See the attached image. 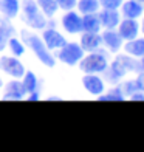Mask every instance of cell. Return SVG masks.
<instances>
[{"instance_id": "1", "label": "cell", "mask_w": 144, "mask_h": 152, "mask_svg": "<svg viewBox=\"0 0 144 152\" xmlns=\"http://www.w3.org/2000/svg\"><path fill=\"white\" fill-rule=\"evenodd\" d=\"M19 37L23 40L25 47L34 54L40 64L47 68H54L56 67V56L54 53L45 45L44 39L40 37V34H37V31H33L30 28H20L19 30Z\"/></svg>"}, {"instance_id": "2", "label": "cell", "mask_w": 144, "mask_h": 152, "mask_svg": "<svg viewBox=\"0 0 144 152\" xmlns=\"http://www.w3.org/2000/svg\"><path fill=\"white\" fill-rule=\"evenodd\" d=\"M20 20L23 22L26 28L33 31H42L48 25V19L42 14V11L39 10L36 0H25L20 5Z\"/></svg>"}, {"instance_id": "3", "label": "cell", "mask_w": 144, "mask_h": 152, "mask_svg": "<svg viewBox=\"0 0 144 152\" xmlns=\"http://www.w3.org/2000/svg\"><path fill=\"white\" fill-rule=\"evenodd\" d=\"M108 62H110V56L105 50H99L85 53L84 58L79 61L78 68L82 73H95V75H102L107 68Z\"/></svg>"}, {"instance_id": "4", "label": "cell", "mask_w": 144, "mask_h": 152, "mask_svg": "<svg viewBox=\"0 0 144 152\" xmlns=\"http://www.w3.org/2000/svg\"><path fill=\"white\" fill-rule=\"evenodd\" d=\"M85 51L82 50V47L79 45V42L76 40H67V42L54 51L56 61H60L62 64L68 65V67H74L79 64V61L84 58Z\"/></svg>"}, {"instance_id": "5", "label": "cell", "mask_w": 144, "mask_h": 152, "mask_svg": "<svg viewBox=\"0 0 144 152\" xmlns=\"http://www.w3.org/2000/svg\"><path fill=\"white\" fill-rule=\"evenodd\" d=\"M25 65L20 61V58L12 56V54H2L0 56V72L9 78L20 79L25 73Z\"/></svg>"}, {"instance_id": "6", "label": "cell", "mask_w": 144, "mask_h": 152, "mask_svg": "<svg viewBox=\"0 0 144 152\" xmlns=\"http://www.w3.org/2000/svg\"><path fill=\"white\" fill-rule=\"evenodd\" d=\"M59 23L62 26V30L67 34H70V36H79V34L84 31L82 30V14L76 10L64 11Z\"/></svg>"}, {"instance_id": "7", "label": "cell", "mask_w": 144, "mask_h": 152, "mask_svg": "<svg viewBox=\"0 0 144 152\" xmlns=\"http://www.w3.org/2000/svg\"><path fill=\"white\" fill-rule=\"evenodd\" d=\"M81 86L88 95L95 96V98H98L99 95H102L107 88L104 78L101 75H95V73H82Z\"/></svg>"}, {"instance_id": "8", "label": "cell", "mask_w": 144, "mask_h": 152, "mask_svg": "<svg viewBox=\"0 0 144 152\" xmlns=\"http://www.w3.org/2000/svg\"><path fill=\"white\" fill-rule=\"evenodd\" d=\"M101 39H102V48L108 54H116L122 51V45L124 40L119 36V33L115 30H102L101 31Z\"/></svg>"}, {"instance_id": "9", "label": "cell", "mask_w": 144, "mask_h": 152, "mask_svg": "<svg viewBox=\"0 0 144 152\" xmlns=\"http://www.w3.org/2000/svg\"><path fill=\"white\" fill-rule=\"evenodd\" d=\"M40 37L44 39L45 45L50 48L53 53L56 50H59V48L67 42V37L56 28V26H48V25L40 31Z\"/></svg>"}, {"instance_id": "10", "label": "cell", "mask_w": 144, "mask_h": 152, "mask_svg": "<svg viewBox=\"0 0 144 152\" xmlns=\"http://www.w3.org/2000/svg\"><path fill=\"white\" fill-rule=\"evenodd\" d=\"M101 76L104 78L105 84H108V86H116V84H119V82L126 78L127 73H126L124 68H122V65L118 62V59L112 58L110 62H108V65H107V68L104 70V73H102Z\"/></svg>"}, {"instance_id": "11", "label": "cell", "mask_w": 144, "mask_h": 152, "mask_svg": "<svg viewBox=\"0 0 144 152\" xmlns=\"http://www.w3.org/2000/svg\"><path fill=\"white\" fill-rule=\"evenodd\" d=\"M25 88L22 86V81L11 78V81L5 82L3 88H2V99H8V101H22L25 99Z\"/></svg>"}, {"instance_id": "12", "label": "cell", "mask_w": 144, "mask_h": 152, "mask_svg": "<svg viewBox=\"0 0 144 152\" xmlns=\"http://www.w3.org/2000/svg\"><path fill=\"white\" fill-rule=\"evenodd\" d=\"M116 31L119 33V36L122 37V40H132L135 37H138L141 34L140 30V20L138 19H127L122 17L119 25L116 26Z\"/></svg>"}, {"instance_id": "13", "label": "cell", "mask_w": 144, "mask_h": 152, "mask_svg": "<svg viewBox=\"0 0 144 152\" xmlns=\"http://www.w3.org/2000/svg\"><path fill=\"white\" fill-rule=\"evenodd\" d=\"M79 45L82 47V50L85 53L96 51L102 48V39H101V33H90V31H82L79 34Z\"/></svg>"}, {"instance_id": "14", "label": "cell", "mask_w": 144, "mask_h": 152, "mask_svg": "<svg viewBox=\"0 0 144 152\" xmlns=\"http://www.w3.org/2000/svg\"><path fill=\"white\" fill-rule=\"evenodd\" d=\"M98 16H99V20H101L102 30H115L116 26L119 25L121 19H122L119 10H104V8H101L98 11Z\"/></svg>"}, {"instance_id": "15", "label": "cell", "mask_w": 144, "mask_h": 152, "mask_svg": "<svg viewBox=\"0 0 144 152\" xmlns=\"http://www.w3.org/2000/svg\"><path fill=\"white\" fill-rule=\"evenodd\" d=\"M119 12L122 17L140 20L144 16V6L138 0H122V3L119 6Z\"/></svg>"}, {"instance_id": "16", "label": "cell", "mask_w": 144, "mask_h": 152, "mask_svg": "<svg viewBox=\"0 0 144 152\" xmlns=\"http://www.w3.org/2000/svg\"><path fill=\"white\" fill-rule=\"evenodd\" d=\"M113 58L118 59V62L122 65V68L126 70L127 75H136L138 72H141V64H140V59L138 58H133V56H130V54L124 53V51H119V53H116L113 54Z\"/></svg>"}, {"instance_id": "17", "label": "cell", "mask_w": 144, "mask_h": 152, "mask_svg": "<svg viewBox=\"0 0 144 152\" xmlns=\"http://www.w3.org/2000/svg\"><path fill=\"white\" fill-rule=\"evenodd\" d=\"M122 51L138 59L143 58L144 56V36H138L132 40H126L124 45H122Z\"/></svg>"}, {"instance_id": "18", "label": "cell", "mask_w": 144, "mask_h": 152, "mask_svg": "<svg viewBox=\"0 0 144 152\" xmlns=\"http://www.w3.org/2000/svg\"><path fill=\"white\" fill-rule=\"evenodd\" d=\"M20 5L19 0H0V14L14 20L20 14Z\"/></svg>"}, {"instance_id": "19", "label": "cell", "mask_w": 144, "mask_h": 152, "mask_svg": "<svg viewBox=\"0 0 144 152\" xmlns=\"http://www.w3.org/2000/svg\"><path fill=\"white\" fill-rule=\"evenodd\" d=\"M82 30L90 33H101L102 25L98 12H90V14H82Z\"/></svg>"}, {"instance_id": "20", "label": "cell", "mask_w": 144, "mask_h": 152, "mask_svg": "<svg viewBox=\"0 0 144 152\" xmlns=\"http://www.w3.org/2000/svg\"><path fill=\"white\" fill-rule=\"evenodd\" d=\"M36 3L39 6V10L42 11V14L48 20L54 19V17H56V14L59 12V6H57L56 0H36Z\"/></svg>"}, {"instance_id": "21", "label": "cell", "mask_w": 144, "mask_h": 152, "mask_svg": "<svg viewBox=\"0 0 144 152\" xmlns=\"http://www.w3.org/2000/svg\"><path fill=\"white\" fill-rule=\"evenodd\" d=\"M6 50H9V53L12 56H17V58H22L25 56V51H26V47L23 44V40L20 39L19 36H11L8 39V45H6Z\"/></svg>"}, {"instance_id": "22", "label": "cell", "mask_w": 144, "mask_h": 152, "mask_svg": "<svg viewBox=\"0 0 144 152\" xmlns=\"http://www.w3.org/2000/svg\"><path fill=\"white\" fill-rule=\"evenodd\" d=\"M99 101H124L126 95L122 93L119 84L116 86H110V88H105V92L98 96Z\"/></svg>"}, {"instance_id": "23", "label": "cell", "mask_w": 144, "mask_h": 152, "mask_svg": "<svg viewBox=\"0 0 144 152\" xmlns=\"http://www.w3.org/2000/svg\"><path fill=\"white\" fill-rule=\"evenodd\" d=\"M20 81H22V86H23L26 93L33 92V90H39V78L33 70H25Z\"/></svg>"}, {"instance_id": "24", "label": "cell", "mask_w": 144, "mask_h": 152, "mask_svg": "<svg viewBox=\"0 0 144 152\" xmlns=\"http://www.w3.org/2000/svg\"><path fill=\"white\" fill-rule=\"evenodd\" d=\"M101 10L99 0H78L76 11L81 14H90V12H98Z\"/></svg>"}, {"instance_id": "25", "label": "cell", "mask_w": 144, "mask_h": 152, "mask_svg": "<svg viewBox=\"0 0 144 152\" xmlns=\"http://www.w3.org/2000/svg\"><path fill=\"white\" fill-rule=\"evenodd\" d=\"M119 87H121V90L122 93L126 95V99H129V96H132L135 92H138L140 90V87L138 84H136V79L135 78H124L121 82H119Z\"/></svg>"}, {"instance_id": "26", "label": "cell", "mask_w": 144, "mask_h": 152, "mask_svg": "<svg viewBox=\"0 0 144 152\" xmlns=\"http://www.w3.org/2000/svg\"><path fill=\"white\" fill-rule=\"evenodd\" d=\"M0 34L5 37H8V39L16 34V26L12 23V20L2 16V14H0Z\"/></svg>"}, {"instance_id": "27", "label": "cell", "mask_w": 144, "mask_h": 152, "mask_svg": "<svg viewBox=\"0 0 144 152\" xmlns=\"http://www.w3.org/2000/svg\"><path fill=\"white\" fill-rule=\"evenodd\" d=\"M59 11H70V10H76V3L78 0H56Z\"/></svg>"}, {"instance_id": "28", "label": "cell", "mask_w": 144, "mask_h": 152, "mask_svg": "<svg viewBox=\"0 0 144 152\" xmlns=\"http://www.w3.org/2000/svg\"><path fill=\"white\" fill-rule=\"evenodd\" d=\"M122 0H99L101 8L104 10H119Z\"/></svg>"}, {"instance_id": "29", "label": "cell", "mask_w": 144, "mask_h": 152, "mask_svg": "<svg viewBox=\"0 0 144 152\" xmlns=\"http://www.w3.org/2000/svg\"><path fill=\"white\" fill-rule=\"evenodd\" d=\"M135 79H136V84H138L140 90L144 92V70H141V72L136 73V75H135Z\"/></svg>"}, {"instance_id": "30", "label": "cell", "mask_w": 144, "mask_h": 152, "mask_svg": "<svg viewBox=\"0 0 144 152\" xmlns=\"http://www.w3.org/2000/svg\"><path fill=\"white\" fill-rule=\"evenodd\" d=\"M25 99H26V101H39V99H40V93H39V90L28 92V93L25 95Z\"/></svg>"}, {"instance_id": "31", "label": "cell", "mask_w": 144, "mask_h": 152, "mask_svg": "<svg viewBox=\"0 0 144 152\" xmlns=\"http://www.w3.org/2000/svg\"><path fill=\"white\" fill-rule=\"evenodd\" d=\"M129 99H130V101H144V92H143V90L135 92L132 96H129Z\"/></svg>"}, {"instance_id": "32", "label": "cell", "mask_w": 144, "mask_h": 152, "mask_svg": "<svg viewBox=\"0 0 144 152\" xmlns=\"http://www.w3.org/2000/svg\"><path fill=\"white\" fill-rule=\"evenodd\" d=\"M6 45H8V37L0 34V53H3L6 50Z\"/></svg>"}, {"instance_id": "33", "label": "cell", "mask_w": 144, "mask_h": 152, "mask_svg": "<svg viewBox=\"0 0 144 152\" xmlns=\"http://www.w3.org/2000/svg\"><path fill=\"white\" fill-rule=\"evenodd\" d=\"M140 30H141V34L144 36V16L140 19Z\"/></svg>"}, {"instance_id": "34", "label": "cell", "mask_w": 144, "mask_h": 152, "mask_svg": "<svg viewBox=\"0 0 144 152\" xmlns=\"http://www.w3.org/2000/svg\"><path fill=\"white\" fill-rule=\"evenodd\" d=\"M3 84H5V81H3L2 76H0V92H2V88H3Z\"/></svg>"}, {"instance_id": "35", "label": "cell", "mask_w": 144, "mask_h": 152, "mask_svg": "<svg viewBox=\"0 0 144 152\" xmlns=\"http://www.w3.org/2000/svg\"><path fill=\"white\" fill-rule=\"evenodd\" d=\"M140 64H141V70H144V56L140 58Z\"/></svg>"}, {"instance_id": "36", "label": "cell", "mask_w": 144, "mask_h": 152, "mask_svg": "<svg viewBox=\"0 0 144 152\" xmlns=\"http://www.w3.org/2000/svg\"><path fill=\"white\" fill-rule=\"evenodd\" d=\"M138 2H140V3H143V6H144V0H138Z\"/></svg>"}, {"instance_id": "37", "label": "cell", "mask_w": 144, "mask_h": 152, "mask_svg": "<svg viewBox=\"0 0 144 152\" xmlns=\"http://www.w3.org/2000/svg\"><path fill=\"white\" fill-rule=\"evenodd\" d=\"M19 2H20V3H22V2H25V0H19Z\"/></svg>"}]
</instances>
